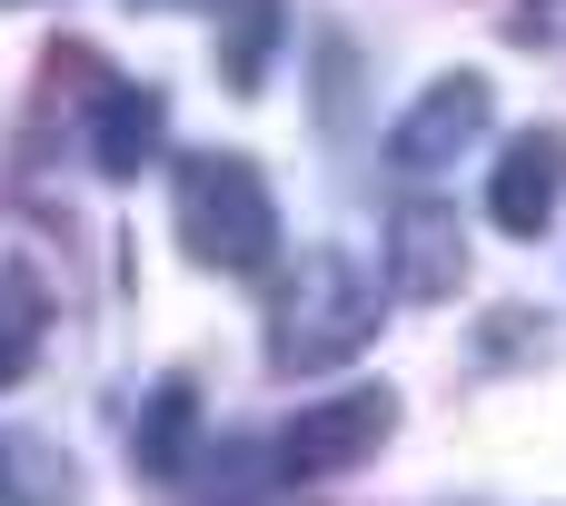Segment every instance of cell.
<instances>
[{
  "label": "cell",
  "mask_w": 566,
  "mask_h": 506,
  "mask_svg": "<svg viewBox=\"0 0 566 506\" xmlns=\"http://www.w3.org/2000/svg\"><path fill=\"white\" fill-rule=\"evenodd\" d=\"M169 219H179V249H189L199 268L249 278V268L279 259V199H269V179H259L249 159H229V149H189V159H179Z\"/></svg>",
  "instance_id": "6da1fadb"
},
{
  "label": "cell",
  "mask_w": 566,
  "mask_h": 506,
  "mask_svg": "<svg viewBox=\"0 0 566 506\" xmlns=\"http://www.w3.org/2000/svg\"><path fill=\"white\" fill-rule=\"evenodd\" d=\"M368 338H378V278L358 259H338V249L298 259L289 298H279V328H269V358L318 378V368H348Z\"/></svg>",
  "instance_id": "7a4b0ae2"
},
{
  "label": "cell",
  "mask_w": 566,
  "mask_h": 506,
  "mask_svg": "<svg viewBox=\"0 0 566 506\" xmlns=\"http://www.w3.org/2000/svg\"><path fill=\"white\" fill-rule=\"evenodd\" d=\"M388 428H398V398L388 388H338V398H318V408H298L279 428V467L289 477H348V467L378 457Z\"/></svg>",
  "instance_id": "3957f363"
},
{
  "label": "cell",
  "mask_w": 566,
  "mask_h": 506,
  "mask_svg": "<svg viewBox=\"0 0 566 506\" xmlns=\"http://www.w3.org/2000/svg\"><path fill=\"white\" fill-rule=\"evenodd\" d=\"M488 109H497V89H488V70H448V80H428L408 109H398V129H388V159L398 169H448L478 129H488Z\"/></svg>",
  "instance_id": "277c9868"
},
{
  "label": "cell",
  "mask_w": 566,
  "mask_h": 506,
  "mask_svg": "<svg viewBox=\"0 0 566 506\" xmlns=\"http://www.w3.org/2000/svg\"><path fill=\"white\" fill-rule=\"evenodd\" d=\"M557 199H566V129L507 139V159H497V179H488V219H497L507 239H537V229L557 219Z\"/></svg>",
  "instance_id": "5b68a950"
},
{
  "label": "cell",
  "mask_w": 566,
  "mask_h": 506,
  "mask_svg": "<svg viewBox=\"0 0 566 506\" xmlns=\"http://www.w3.org/2000/svg\"><path fill=\"white\" fill-rule=\"evenodd\" d=\"M458 278H468V239H458V219H448L438 199H408L398 229H388V288L428 308V298H458Z\"/></svg>",
  "instance_id": "8992f818"
},
{
  "label": "cell",
  "mask_w": 566,
  "mask_h": 506,
  "mask_svg": "<svg viewBox=\"0 0 566 506\" xmlns=\"http://www.w3.org/2000/svg\"><path fill=\"white\" fill-rule=\"evenodd\" d=\"M159 139H169V99L139 89V80H109L99 109H90V169L99 179H139L159 159Z\"/></svg>",
  "instance_id": "52a82bcc"
},
{
  "label": "cell",
  "mask_w": 566,
  "mask_h": 506,
  "mask_svg": "<svg viewBox=\"0 0 566 506\" xmlns=\"http://www.w3.org/2000/svg\"><path fill=\"white\" fill-rule=\"evenodd\" d=\"M189 428H199V398L189 388H159V408L139 418V477H179L189 467Z\"/></svg>",
  "instance_id": "ba28073f"
},
{
  "label": "cell",
  "mask_w": 566,
  "mask_h": 506,
  "mask_svg": "<svg viewBox=\"0 0 566 506\" xmlns=\"http://www.w3.org/2000/svg\"><path fill=\"white\" fill-rule=\"evenodd\" d=\"M269 40H279V0H239V30H229V50H219V70H229L239 99H259V80H269Z\"/></svg>",
  "instance_id": "9c48e42d"
},
{
  "label": "cell",
  "mask_w": 566,
  "mask_h": 506,
  "mask_svg": "<svg viewBox=\"0 0 566 506\" xmlns=\"http://www.w3.org/2000/svg\"><path fill=\"white\" fill-rule=\"evenodd\" d=\"M30 358H40V298L30 278H0V388H20Z\"/></svg>",
  "instance_id": "30bf717a"
},
{
  "label": "cell",
  "mask_w": 566,
  "mask_h": 506,
  "mask_svg": "<svg viewBox=\"0 0 566 506\" xmlns=\"http://www.w3.org/2000/svg\"><path fill=\"white\" fill-rule=\"evenodd\" d=\"M517 30H527V40H566V0H527Z\"/></svg>",
  "instance_id": "8fae6325"
},
{
  "label": "cell",
  "mask_w": 566,
  "mask_h": 506,
  "mask_svg": "<svg viewBox=\"0 0 566 506\" xmlns=\"http://www.w3.org/2000/svg\"><path fill=\"white\" fill-rule=\"evenodd\" d=\"M149 10H169V0H149Z\"/></svg>",
  "instance_id": "7c38bea8"
}]
</instances>
